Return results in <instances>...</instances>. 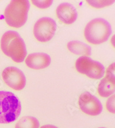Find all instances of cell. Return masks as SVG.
I'll use <instances>...</instances> for the list:
<instances>
[{"mask_svg":"<svg viewBox=\"0 0 115 128\" xmlns=\"http://www.w3.org/2000/svg\"><path fill=\"white\" fill-rule=\"evenodd\" d=\"M78 104L82 112L89 116H98L103 111L101 102L89 92H85L80 96Z\"/></svg>","mask_w":115,"mask_h":128,"instance_id":"ba28073f","label":"cell"},{"mask_svg":"<svg viewBox=\"0 0 115 128\" xmlns=\"http://www.w3.org/2000/svg\"><path fill=\"white\" fill-rule=\"evenodd\" d=\"M32 2L37 7L44 9L50 6L52 3V1H32Z\"/></svg>","mask_w":115,"mask_h":128,"instance_id":"e0dca14e","label":"cell"},{"mask_svg":"<svg viewBox=\"0 0 115 128\" xmlns=\"http://www.w3.org/2000/svg\"><path fill=\"white\" fill-rule=\"evenodd\" d=\"M106 107L109 112L115 114V94L109 97L107 100Z\"/></svg>","mask_w":115,"mask_h":128,"instance_id":"2e32d148","label":"cell"},{"mask_svg":"<svg viewBox=\"0 0 115 128\" xmlns=\"http://www.w3.org/2000/svg\"><path fill=\"white\" fill-rule=\"evenodd\" d=\"M1 48L4 54L17 63L23 62L27 54L24 41L16 31L4 33L1 38Z\"/></svg>","mask_w":115,"mask_h":128,"instance_id":"6da1fadb","label":"cell"},{"mask_svg":"<svg viewBox=\"0 0 115 128\" xmlns=\"http://www.w3.org/2000/svg\"><path fill=\"white\" fill-rule=\"evenodd\" d=\"M40 124L36 118L31 116H23L18 121L15 128H39Z\"/></svg>","mask_w":115,"mask_h":128,"instance_id":"4fadbf2b","label":"cell"},{"mask_svg":"<svg viewBox=\"0 0 115 128\" xmlns=\"http://www.w3.org/2000/svg\"><path fill=\"white\" fill-rule=\"evenodd\" d=\"M87 2L89 3V4L91 5V6L99 8L106 6L112 4L113 3L115 2V1H88Z\"/></svg>","mask_w":115,"mask_h":128,"instance_id":"9a60e30c","label":"cell"},{"mask_svg":"<svg viewBox=\"0 0 115 128\" xmlns=\"http://www.w3.org/2000/svg\"><path fill=\"white\" fill-rule=\"evenodd\" d=\"M40 128H58L55 126H54L52 125H46L42 126H41Z\"/></svg>","mask_w":115,"mask_h":128,"instance_id":"ac0fdd59","label":"cell"},{"mask_svg":"<svg viewBox=\"0 0 115 128\" xmlns=\"http://www.w3.org/2000/svg\"><path fill=\"white\" fill-rule=\"evenodd\" d=\"M21 111V103L14 94L0 91V124L14 121L19 116Z\"/></svg>","mask_w":115,"mask_h":128,"instance_id":"7a4b0ae2","label":"cell"},{"mask_svg":"<svg viewBox=\"0 0 115 128\" xmlns=\"http://www.w3.org/2000/svg\"><path fill=\"white\" fill-rule=\"evenodd\" d=\"M30 4L28 0H13L4 12V18L7 25L20 28L27 22Z\"/></svg>","mask_w":115,"mask_h":128,"instance_id":"3957f363","label":"cell"},{"mask_svg":"<svg viewBox=\"0 0 115 128\" xmlns=\"http://www.w3.org/2000/svg\"><path fill=\"white\" fill-rule=\"evenodd\" d=\"M67 48L70 52L77 55H91L92 48L90 46L78 40H73L67 43Z\"/></svg>","mask_w":115,"mask_h":128,"instance_id":"8fae6325","label":"cell"},{"mask_svg":"<svg viewBox=\"0 0 115 128\" xmlns=\"http://www.w3.org/2000/svg\"><path fill=\"white\" fill-rule=\"evenodd\" d=\"M112 33L109 22L102 18H96L89 22L84 31V36L89 43L99 44L108 40Z\"/></svg>","mask_w":115,"mask_h":128,"instance_id":"277c9868","label":"cell"},{"mask_svg":"<svg viewBox=\"0 0 115 128\" xmlns=\"http://www.w3.org/2000/svg\"><path fill=\"white\" fill-rule=\"evenodd\" d=\"M105 78L115 85V62L111 64L107 69Z\"/></svg>","mask_w":115,"mask_h":128,"instance_id":"5bb4252c","label":"cell"},{"mask_svg":"<svg viewBox=\"0 0 115 128\" xmlns=\"http://www.w3.org/2000/svg\"><path fill=\"white\" fill-rule=\"evenodd\" d=\"M51 61L50 56L44 52L30 54L25 59L27 66L36 70L46 68L50 65Z\"/></svg>","mask_w":115,"mask_h":128,"instance_id":"30bf717a","label":"cell"},{"mask_svg":"<svg viewBox=\"0 0 115 128\" xmlns=\"http://www.w3.org/2000/svg\"><path fill=\"white\" fill-rule=\"evenodd\" d=\"M5 84L12 89L20 91L25 86L26 78L20 69L14 66L6 68L2 73Z\"/></svg>","mask_w":115,"mask_h":128,"instance_id":"52a82bcc","label":"cell"},{"mask_svg":"<svg viewBox=\"0 0 115 128\" xmlns=\"http://www.w3.org/2000/svg\"><path fill=\"white\" fill-rule=\"evenodd\" d=\"M58 18L66 24H73L76 21L78 14L73 5L64 2L59 5L56 10Z\"/></svg>","mask_w":115,"mask_h":128,"instance_id":"9c48e42d","label":"cell"},{"mask_svg":"<svg viewBox=\"0 0 115 128\" xmlns=\"http://www.w3.org/2000/svg\"><path fill=\"white\" fill-rule=\"evenodd\" d=\"M75 68L79 73L93 79L101 78L105 74V68L103 64L86 56H82L77 59Z\"/></svg>","mask_w":115,"mask_h":128,"instance_id":"5b68a950","label":"cell"},{"mask_svg":"<svg viewBox=\"0 0 115 128\" xmlns=\"http://www.w3.org/2000/svg\"><path fill=\"white\" fill-rule=\"evenodd\" d=\"M111 44H112V46L115 48V34L113 36L112 38H111Z\"/></svg>","mask_w":115,"mask_h":128,"instance_id":"d6986e66","label":"cell"},{"mask_svg":"<svg viewBox=\"0 0 115 128\" xmlns=\"http://www.w3.org/2000/svg\"></svg>","mask_w":115,"mask_h":128,"instance_id":"ffe728a7","label":"cell"},{"mask_svg":"<svg viewBox=\"0 0 115 128\" xmlns=\"http://www.w3.org/2000/svg\"><path fill=\"white\" fill-rule=\"evenodd\" d=\"M115 85L107 78L102 79L98 86V93L101 97L108 98L114 94Z\"/></svg>","mask_w":115,"mask_h":128,"instance_id":"7c38bea8","label":"cell"},{"mask_svg":"<svg viewBox=\"0 0 115 128\" xmlns=\"http://www.w3.org/2000/svg\"><path fill=\"white\" fill-rule=\"evenodd\" d=\"M56 22L51 18L44 17L39 19L33 27V34L35 38L40 42L50 40L55 34Z\"/></svg>","mask_w":115,"mask_h":128,"instance_id":"8992f818","label":"cell"}]
</instances>
